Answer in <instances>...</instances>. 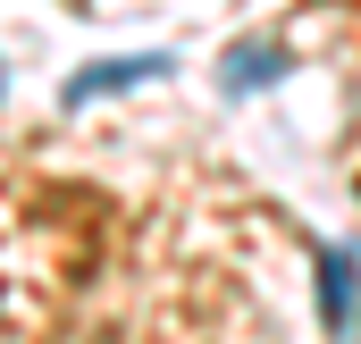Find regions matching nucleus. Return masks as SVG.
Returning <instances> with one entry per match:
<instances>
[{"label": "nucleus", "instance_id": "nucleus-1", "mask_svg": "<svg viewBox=\"0 0 361 344\" xmlns=\"http://www.w3.org/2000/svg\"><path fill=\"white\" fill-rule=\"evenodd\" d=\"M319 302H328V328H336V336L361 319V260L353 252H328V260H319Z\"/></svg>", "mask_w": 361, "mask_h": 344}, {"label": "nucleus", "instance_id": "nucleus-2", "mask_svg": "<svg viewBox=\"0 0 361 344\" xmlns=\"http://www.w3.org/2000/svg\"><path fill=\"white\" fill-rule=\"evenodd\" d=\"M169 59L160 51H143V59H109V68H85L76 85H68V109H85V101H101V92H118V85H152Z\"/></svg>", "mask_w": 361, "mask_h": 344}, {"label": "nucleus", "instance_id": "nucleus-3", "mask_svg": "<svg viewBox=\"0 0 361 344\" xmlns=\"http://www.w3.org/2000/svg\"><path fill=\"white\" fill-rule=\"evenodd\" d=\"M277 68H286V51H269V42H244V51L227 59V92H252V85H269Z\"/></svg>", "mask_w": 361, "mask_h": 344}]
</instances>
